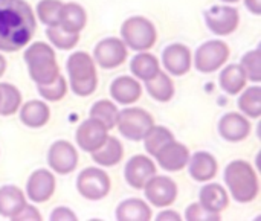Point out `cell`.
Returning <instances> with one entry per match:
<instances>
[{
  "mask_svg": "<svg viewBox=\"0 0 261 221\" xmlns=\"http://www.w3.org/2000/svg\"><path fill=\"white\" fill-rule=\"evenodd\" d=\"M37 29V17L26 0H0V52L26 47Z\"/></svg>",
  "mask_w": 261,
  "mask_h": 221,
  "instance_id": "6da1fadb",
  "label": "cell"
},
{
  "mask_svg": "<svg viewBox=\"0 0 261 221\" xmlns=\"http://www.w3.org/2000/svg\"><path fill=\"white\" fill-rule=\"evenodd\" d=\"M154 125V119L151 113L139 107H125L119 110L116 127L119 133L133 142H139L144 139L147 131Z\"/></svg>",
  "mask_w": 261,
  "mask_h": 221,
  "instance_id": "8992f818",
  "label": "cell"
},
{
  "mask_svg": "<svg viewBox=\"0 0 261 221\" xmlns=\"http://www.w3.org/2000/svg\"><path fill=\"white\" fill-rule=\"evenodd\" d=\"M240 113L249 119H258L261 116V87L258 84L245 87L239 93Z\"/></svg>",
  "mask_w": 261,
  "mask_h": 221,
  "instance_id": "f546056e",
  "label": "cell"
},
{
  "mask_svg": "<svg viewBox=\"0 0 261 221\" xmlns=\"http://www.w3.org/2000/svg\"><path fill=\"white\" fill-rule=\"evenodd\" d=\"M220 2L228 3V5H232V3H237V2H240V0H220Z\"/></svg>",
  "mask_w": 261,
  "mask_h": 221,
  "instance_id": "ee69618b",
  "label": "cell"
},
{
  "mask_svg": "<svg viewBox=\"0 0 261 221\" xmlns=\"http://www.w3.org/2000/svg\"><path fill=\"white\" fill-rule=\"evenodd\" d=\"M67 84L70 90L80 96L86 98L95 93L98 87V72L93 57L84 50L73 52L66 61Z\"/></svg>",
  "mask_w": 261,
  "mask_h": 221,
  "instance_id": "277c9868",
  "label": "cell"
},
{
  "mask_svg": "<svg viewBox=\"0 0 261 221\" xmlns=\"http://www.w3.org/2000/svg\"><path fill=\"white\" fill-rule=\"evenodd\" d=\"M190 150L185 144L177 142L176 139L164 145L158 154L154 156L158 165L168 173H179L184 168H187V163L190 160Z\"/></svg>",
  "mask_w": 261,
  "mask_h": 221,
  "instance_id": "ac0fdd59",
  "label": "cell"
},
{
  "mask_svg": "<svg viewBox=\"0 0 261 221\" xmlns=\"http://www.w3.org/2000/svg\"><path fill=\"white\" fill-rule=\"evenodd\" d=\"M18 118L23 125L28 128H41L50 119V108L46 101L41 99H31L20 105Z\"/></svg>",
  "mask_w": 261,
  "mask_h": 221,
  "instance_id": "7402d4cb",
  "label": "cell"
},
{
  "mask_svg": "<svg viewBox=\"0 0 261 221\" xmlns=\"http://www.w3.org/2000/svg\"><path fill=\"white\" fill-rule=\"evenodd\" d=\"M12 221H41L43 217L40 214V211L34 206V205H24L12 218Z\"/></svg>",
  "mask_w": 261,
  "mask_h": 221,
  "instance_id": "f35d334b",
  "label": "cell"
},
{
  "mask_svg": "<svg viewBox=\"0 0 261 221\" xmlns=\"http://www.w3.org/2000/svg\"><path fill=\"white\" fill-rule=\"evenodd\" d=\"M49 220L50 221H76L78 220V217H76V214H75L72 209H69V208H66V206H58V208H55V209L50 212Z\"/></svg>",
  "mask_w": 261,
  "mask_h": 221,
  "instance_id": "ab89813d",
  "label": "cell"
},
{
  "mask_svg": "<svg viewBox=\"0 0 261 221\" xmlns=\"http://www.w3.org/2000/svg\"><path fill=\"white\" fill-rule=\"evenodd\" d=\"M223 180L226 191L237 203H251L260 194V180L257 171L249 162L243 159L232 160L226 165Z\"/></svg>",
  "mask_w": 261,
  "mask_h": 221,
  "instance_id": "7a4b0ae2",
  "label": "cell"
},
{
  "mask_svg": "<svg viewBox=\"0 0 261 221\" xmlns=\"http://www.w3.org/2000/svg\"><path fill=\"white\" fill-rule=\"evenodd\" d=\"M23 60L26 63L31 79L37 86L54 82L61 73L57 63L55 50L49 43L34 41L24 47Z\"/></svg>",
  "mask_w": 261,
  "mask_h": 221,
  "instance_id": "3957f363",
  "label": "cell"
},
{
  "mask_svg": "<svg viewBox=\"0 0 261 221\" xmlns=\"http://www.w3.org/2000/svg\"><path fill=\"white\" fill-rule=\"evenodd\" d=\"M118 113L119 108L116 107V104L110 99H99L96 101L89 112V116L93 119H98L99 122H102L107 130L110 131L112 128L116 127V121H118Z\"/></svg>",
  "mask_w": 261,
  "mask_h": 221,
  "instance_id": "1f68e13d",
  "label": "cell"
},
{
  "mask_svg": "<svg viewBox=\"0 0 261 221\" xmlns=\"http://www.w3.org/2000/svg\"><path fill=\"white\" fill-rule=\"evenodd\" d=\"M154 174H158L156 163L150 156L145 154L132 156L124 168V179L133 189H142Z\"/></svg>",
  "mask_w": 261,
  "mask_h": 221,
  "instance_id": "5bb4252c",
  "label": "cell"
},
{
  "mask_svg": "<svg viewBox=\"0 0 261 221\" xmlns=\"http://www.w3.org/2000/svg\"><path fill=\"white\" fill-rule=\"evenodd\" d=\"M24 192L15 185L0 186V217L12 218L24 205H26Z\"/></svg>",
  "mask_w": 261,
  "mask_h": 221,
  "instance_id": "4316f807",
  "label": "cell"
},
{
  "mask_svg": "<svg viewBox=\"0 0 261 221\" xmlns=\"http://www.w3.org/2000/svg\"><path fill=\"white\" fill-rule=\"evenodd\" d=\"M57 189V179L50 170L38 168L31 173L26 182L24 196L32 203H46L49 202Z\"/></svg>",
  "mask_w": 261,
  "mask_h": 221,
  "instance_id": "4fadbf2b",
  "label": "cell"
},
{
  "mask_svg": "<svg viewBox=\"0 0 261 221\" xmlns=\"http://www.w3.org/2000/svg\"><path fill=\"white\" fill-rule=\"evenodd\" d=\"M145 89L148 95L158 102H170L176 93L171 76L164 70H159L151 79L145 81Z\"/></svg>",
  "mask_w": 261,
  "mask_h": 221,
  "instance_id": "f1b7e54d",
  "label": "cell"
},
{
  "mask_svg": "<svg viewBox=\"0 0 261 221\" xmlns=\"http://www.w3.org/2000/svg\"><path fill=\"white\" fill-rule=\"evenodd\" d=\"M180 221L182 220V217L179 215V212H176V211H171V209H165V211H162V212H159L158 214V217H156V221Z\"/></svg>",
  "mask_w": 261,
  "mask_h": 221,
  "instance_id": "60d3db41",
  "label": "cell"
},
{
  "mask_svg": "<svg viewBox=\"0 0 261 221\" xmlns=\"http://www.w3.org/2000/svg\"><path fill=\"white\" fill-rule=\"evenodd\" d=\"M78 162H80L78 150L69 141L58 139L47 150V165L52 170V173H57L60 176H67L76 170Z\"/></svg>",
  "mask_w": 261,
  "mask_h": 221,
  "instance_id": "8fae6325",
  "label": "cell"
},
{
  "mask_svg": "<svg viewBox=\"0 0 261 221\" xmlns=\"http://www.w3.org/2000/svg\"><path fill=\"white\" fill-rule=\"evenodd\" d=\"M110 96L116 104L132 105L142 96V86L135 76H118L110 84Z\"/></svg>",
  "mask_w": 261,
  "mask_h": 221,
  "instance_id": "d6986e66",
  "label": "cell"
},
{
  "mask_svg": "<svg viewBox=\"0 0 261 221\" xmlns=\"http://www.w3.org/2000/svg\"><path fill=\"white\" fill-rule=\"evenodd\" d=\"M92 154L93 162L101 168H112L118 165L124 157V145L115 136H107L106 142Z\"/></svg>",
  "mask_w": 261,
  "mask_h": 221,
  "instance_id": "cb8c5ba5",
  "label": "cell"
},
{
  "mask_svg": "<svg viewBox=\"0 0 261 221\" xmlns=\"http://www.w3.org/2000/svg\"><path fill=\"white\" fill-rule=\"evenodd\" d=\"M119 32L124 44L136 52L148 50L158 41V29L154 23L144 15H133L124 20Z\"/></svg>",
  "mask_w": 261,
  "mask_h": 221,
  "instance_id": "5b68a950",
  "label": "cell"
},
{
  "mask_svg": "<svg viewBox=\"0 0 261 221\" xmlns=\"http://www.w3.org/2000/svg\"><path fill=\"white\" fill-rule=\"evenodd\" d=\"M162 64L168 75L184 76L191 70L193 55L188 46L182 43H171L162 50Z\"/></svg>",
  "mask_w": 261,
  "mask_h": 221,
  "instance_id": "2e32d148",
  "label": "cell"
},
{
  "mask_svg": "<svg viewBox=\"0 0 261 221\" xmlns=\"http://www.w3.org/2000/svg\"><path fill=\"white\" fill-rule=\"evenodd\" d=\"M185 220L187 221H219L220 214H213L206 211L200 203H191L185 209Z\"/></svg>",
  "mask_w": 261,
  "mask_h": 221,
  "instance_id": "74e56055",
  "label": "cell"
},
{
  "mask_svg": "<svg viewBox=\"0 0 261 221\" xmlns=\"http://www.w3.org/2000/svg\"><path fill=\"white\" fill-rule=\"evenodd\" d=\"M46 37L49 40V44L60 50H70L80 41V34L67 32L64 29H61L58 24L46 27Z\"/></svg>",
  "mask_w": 261,
  "mask_h": 221,
  "instance_id": "836d02e7",
  "label": "cell"
},
{
  "mask_svg": "<svg viewBox=\"0 0 261 221\" xmlns=\"http://www.w3.org/2000/svg\"><path fill=\"white\" fill-rule=\"evenodd\" d=\"M219 82H220V89L226 95L237 96L246 87L248 78L243 69L240 67V64H228L220 69Z\"/></svg>",
  "mask_w": 261,
  "mask_h": 221,
  "instance_id": "484cf974",
  "label": "cell"
},
{
  "mask_svg": "<svg viewBox=\"0 0 261 221\" xmlns=\"http://www.w3.org/2000/svg\"><path fill=\"white\" fill-rule=\"evenodd\" d=\"M87 24V12L86 9L75 2L63 3L58 18V26L67 32L80 34Z\"/></svg>",
  "mask_w": 261,
  "mask_h": 221,
  "instance_id": "603a6c76",
  "label": "cell"
},
{
  "mask_svg": "<svg viewBox=\"0 0 261 221\" xmlns=\"http://www.w3.org/2000/svg\"><path fill=\"white\" fill-rule=\"evenodd\" d=\"M199 203L213 214H222L229 206V194L220 183L210 180L199 192Z\"/></svg>",
  "mask_w": 261,
  "mask_h": 221,
  "instance_id": "44dd1931",
  "label": "cell"
},
{
  "mask_svg": "<svg viewBox=\"0 0 261 221\" xmlns=\"http://www.w3.org/2000/svg\"><path fill=\"white\" fill-rule=\"evenodd\" d=\"M107 136H109L107 127L98 119L89 116V119H84L78 125L75 131V142L83 151L93 153L106 142Z\"/></svg>",
  "mask_w": 261,
  "mask_h": 221,
  "instance_id": "9a60e30c",
  "label": "cell"
},
{
  "mask_svg": "<svg viewBox=\"0 0 261 221\" xmlns=\"http://www.w3.org/2000/svg\"><path fill=\"white\" fill-rule=\"evenodd\" d=\"M21 105L20 90L9 82H0V116H12Z\"/></svg>",
  "mask_w": 261,
  "mask_h": 221,
  "instance_id": "d6a6232c",
  "label": "cell"
},
{
  "mask_svg": "<svg viewBox=\"0 0 261 221\" xmlns=\"http://www.w3.org/2000/svg\"><path fill=\"white\" fill-rule=\"evenodd\" d=\"M240 67L243 69L248 81L258 84L261 81V50L257 47L254 50L246 52L242 57Z\"/></svg>",
  "mask_w": 261,
  "mask_h": 221,
  "instance_id": "d590c367",
  "label": "cell"
},
{
  "mask_svg": "<svg viewBox=\"0 0 261 221\" xmlns=\"http://www.w3.org/2000/svg\"><path fill=\"white\" fill-rule=\"evenodd\" d=\"M63 2L61 0H40L35 8V17L46 26H57Z\"/></svg>",
  "mask_w": 261,
  "mask_h": 221,
  "instance_id": "e575fe53",
  "label": "cell"
},
{
  "mask_svg": "<svg viewBox=\"0 0 261 221\" xmlns=\"http://www.w3.org/2000/svg\"><path fill=\"white\" fill-rule=\"evenodd\" d=\"M147 203L154 208H168L171 206L179 194L176 182L168 176L154 174L142 188Z\"/></svg>",
  "mask_w": 261,
  "mask_h": 221,
  "instance_id": "7c38bea8",
  "label": "cell"
},
{
  "mask_svg": "<svg viewBox=\"0 0 261 221\" xmlns=\"http://www.w3.org/2000/svg\"><path fill=\"white\" fill-rule=\"evenodd\" d=\"M187 167L191 179L199 183H206L213 180L219 171L217 159L208 151H196L194 154H191Z\"/></svg>",
  "mask_w": 261,
  "mask_h": 221,
  "instance_id": "ffe728a7",
  "label": "cell"
},
{
  "mask_svg": "<svg viewBox=\"0 0 261 221\" xmlns=\"http://www.w3.org/2000/svg\"><path fill=\"white\" fill-rule=\"evenodd\" d=\"M92 57L101 69L112 70V69L122 66L127 61L128 47L124 44V41L121 38L107 37L96 43Z\"/></svg>",
  "mask_w": 261,
  "mask_h": 221,
  "instance_id": "30bf717a",
  "label": "cell"
},
{
  "mask_svg": "<svg viewBox=\"0 0 261 221\" xmlns=\"http://www.w3.org/2000/svg\"><path fill=\"white\" fill-rule=\"evenodd\" d=\"M6 67H8V61H6V58L3 57V53L0 52V78L5 75V72H6Z\"/></svg>",
  "mask_w": 261,
  "mask_h": 221,
  "instance_id": "7bdbcfd3",
  "label": "cell"
},
{
  "mask_svg": "<svg viewBox=\"0 0 261 221\" xmlns=\"http://www.w3.org/2000/svg\"><path fill=\"white\" fill-rule=\"evenodd\" d=\"M159 70H161L159 60L153 53H150L147 50L138 52L130 60V72L138 81L145 82V81L151 79Z\"/></svg>",
  "mask_w": 261,
  "mask_h": 221,
  "instance_id": "83f0119b",
  "label": "cell"
},
{
  "mask_svg": "<svg viewBox=\"0 0 261 221\" xmlns=\"http://www.w3.org/2000/svg\"><path fill=\"white\" fill-rule=\"evenodd\" d=\"M69 90V84L66 81V78L63 75H60L54 82L50 84H44V86H37V92L38 95L49 102H58L61 101Z\"/></svg>",
  "mask_w": 261,
  "mask_h": 221,
  "instance_id": "8d00e7d4",
  "label": "cell"
},
{
  "mask_svg": "<svg viewBox=\"0 0 261 221\" xmlns=\"http://www.w3.org/2000/svg\"><path fill=\"white\" fill-rule=\"evenodd\" d=\"M151 217L150 205L141 199L122 200L115 211V218L118 221H150Z\"/></svg>",
  "mask_w": 261,
  "mask_h": 221,
  "instance_id": "d4e9b609",
  "label": "cell"
},
{
  "mask_svg": "<svg viewBox=\"0 0 261 221\" xmlns=\"http://www.w3.org/2000/svg\"><path fill=\"white\" fill-rule=\"evenodd\" d=\"M144 147H145V151L148 153V156L154 157L158 154V151L167 145L168 142L174 141V134L164 125H153L147 134L144 136Z\"/></svg>",
  "mask_w": 261,
  "mask_h": 221,
  "instance_id": "4dcf8cb0",
  "label": "cell"
},
{
  "mask_svg": "<svg viewBox=\"0 0 261 221\" xmlns=\"http://www.w3.org/2000/svg\"><path fill=\"white\" fill-rule=\"evenodd\" d=\"M112 189L110 176L98 167H87L76 177V191L90 202H99L109 196Z\"/></svg>",
  "mask_w": 261,
  "mask_h": 221,
  "instance_id": "ba28073f",
  "label": "cell"
},
{
  "mask_svg": "<svg viewBox=\"0 0 261 221\" xmlns=\"http://www.w3.org/2000/svg\"><path fill=\"white\" fill-rule=\"evenodd\" d=\"M206 27L219 37H228L239 29L240 12L237 8L223 3L208 8L203 14Z\"/></svg>",
  "mask_w": 261,
  "mask_h": 221,
  "instance_id": "9c48e42d",
  "label": "cell"
},
{
  "mask_svg": "<svg viewBox=\"0 0 261 221\" xmlns=\"http://www.w3.org/2000/svg\"><path fill=\"white\" fill-rule=\"evenodd\" d=\"M252 131L251 119L242 113L229 112L223 115L219 121V134L222 139L231 144L243 142L249 137Z\"/></svg>",
  "mask_w": 261,
  "mask_h": 221,
  "instance_id": "e0dca14e",
  "label": "cell"
},
{
  "mask_svg": "<svg viewBox=\"0 0 261 221\" xmlns=\"http://www.w3.org/2000/svg\"><path fill=\"white\" fill-rule=\"evenodd\" d=\"M245 6L254 15H261V0H245Z\"/></svg>",
  "mask_w": 261,
  "mask_h": 221,
  "instance_id": "b9f144b4",
  "label": "cell"
},
{
  "mask_svg": "<svg viewBox=\"0 0 261 221\" xmlns=\"http://www.w3.org/2000/svg\"><path fill=\"white\" fill-rule=\"evenodd\" d=\"M231 49L222 40H208L196 49L193 64L200 73H214L220 70L229 60Z\"/></svg>",
  "mask_w": 261,
  "mask_h": 221,
  "instance_id": "52a82bcc",
  "label": "cell"
}]
</instances>
